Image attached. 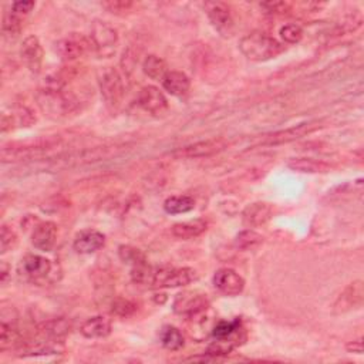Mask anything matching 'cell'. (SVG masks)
Returning a JSON list of instances; mask_svg holds the SVG:
<instances>
[{
    "label": "cell",
    "instance_id": "6da1fadb",
    "mask_svg": "<svg viewBox=\"0 0 364 364\" xmlns=\"http://www.w3.org/2000/svg\"><path fill=\"white\" fill-rule=\"evenodd\" d=\"M131 280L147 287H181L197 280L193 267H156L148 263L134 266Z\"/></svg>",
    "mask_w": 364,
    "mask_h": 364
},
{
    "label": "cell",
    "instance_id": "7a4b0ae2",
    "mask_svg": "<svg viewBox=\"0 0 364 364\" xmlns=\"http://www.w3.org/2000/svg\"><path fill=\"white\" fill-rule=\"evenodd\" d=\"M239 50L251 62H267L284 51V46L265 32H252L239 40Z\"/></svg>",
    "mask_w": 364,
    "mask_h": 364
},
{
    "label": "cell",
    "instance_id": "3957f363",
    "mask_svg": "<svg viewBox=\"0 0 364 364\" xmlns=\"http://www.w3.org/2000/svg\"><path fill=\"white\" fill-rule=\"evenodd\" d=\"M77 100L69 91L63 90H51L42 88L37 94V104L40 110L50 119H62L67 117L77 107Z\"/></svg>",
    "mask_w": 364,
    "mask_h": 364
},
{
    "label": "cell",
    "instance_id": "277c9868",
    "mask_svg": "<svg viewBox=\"0 0 364 364\" xmlns=\"http://www.w3.org/2000/svg\"><path fill=\"white\" fill-rule=\"evenodd\" d=\"M97 82L106 107L110 111H117L125 93L120 71L116 67H101L97 73Z\"/></svg>",
    "mask_w": 364,
    "mask_h": 364
},
{
    "label": "cell",
    "instance_id": "5b68a950",
    "mask_svg": "<svg viewBox=\"0 0 364 364\" xmlns=\"http://www.w3.org/2000/svg\"><path fill=\"white\" fill-rule=\"evenodd\" d=\"M90 40L93 50L100 57H111L119 45L117 30L103 21H95L91 25Z\"/></svg>",
    "mask_w": 364,
    "mask_h": 364
},
{
    "label": "cell",
    "instance_id": "8992f818",
    "mask_svg": "<svg viewBox=\"0 0 364 364\" xmlns=\"http://www.w3.org/2000/svg\"><path fill=\"white\" fill-rule=\"evenodd\" d=\"M91 49V40L82 33H70L56 43V53L64 62L79 60L90 53Z\"/></svg>",
    "mask_w": 364,
    "mask_h": 364
},
{
    "label": "cell",
    "instance_id": "52a82bcc",
    "mask_svg": "<svg viewBox=\"0 0 364 364\" xmlns=\"http://www.w3.org/2000/svg\"><path fill=\"white\" fill-rule=\"evenodd\" d=\"M209 309V300L205 293L198 291H185L175 296L172 303V311L180 316L194 317L197 315L205 313Z\"/></svg>",
    "mask_w": 364,
    "mask_h": 364
},
{
    "label": "cell",
    "instance_id": "ba28073f",
    "mask_svg": "<svg viewBox=\"0 0 364 364\" xmlns=\"http://www.w3.org/2000/svg\"><path fill=\"white\" fill-rule=\"evenodd\" d=\"M19 272L30 282H43L51 275L53 265L42 255L29 254L19 263Z\"/></svg>",
    "mask_w": 364,
    "mask_h": 364
},
{
    "label": "cell",
    "instance_id": "9c48e42d",
    "mask_svg": "<svg viewBox=\"0 0 364 364\" xmlns=\"http://www.w3.org/2000/svg\"><path fill=\"white\" fill-rule=\"evenodd\" d=\"M228 148V143L223 138H213L198 141L195 144H191L182 148H178L175 152H172V156L177 158H206L219 154Z\"/></svg>",
    "mask_w": 364,
    "mask_h": 364
},
{
    "label": "cell",
    "instance_id": "30bf717a",
    "mask_svg": "<svg viewBox=\"0 0 364 364\" xmlns=\"http://www.w3.org/2000/svg\"><path fill=\"white\" fill-rule=\"evenodd\" d=\"M321 128V123L319 121H311V123H303L291 128H286L282 131H276L269 136H265L260 140L262 145H280V144H287L296 141L299 138H303L306 136H309L311 132Z\"/></svg>",
    "mask_w": 364,
    "mask_h": 364
},
{
    "label": "cell",
    "instance_id": "8fae6325",
    "mask_svg": "<svg viewBox=\"0 0 364 364\" xmlns=\"http://www.w3.org/2000/svg\"><path fill=\"white\" fill-rule=\"evenodd\" d=\"M206 16L209 19L213 27L222 34L223 37H229L234 33V19L229 8L221 2H206L204 5Z\"/></svg>",
    "mask_w": 364,
    "mask_h": 364
},
{
    "label": "cell",
    "instance_id": "7c38bea8",
    "mask_svg": "<svg viewBox=\"0 0 364 364\" xmlns=\"http://www.w3.org/2000/svg\"><path fill=\"white\" fill-rule=\"evenodd\" d=\"M364 300V286L361 280H354L344 289L336 302L333 303V312L336 315L348 313L350 311L359 309Z\"/></svg>",
    "mask_w": 364,
    "mask_h": 364
},
{
    "label": "cell",
    "instance_id": "4fadbf2b",
    "mask_svg": "<svg viewBox=\"0 0 364 364\" xmlns=\"http://www.w3.org/2000/svg\"><path fill=\"white\" fill-rule=\"evenodd\" d=\"M137 103L144 111L152 114V116H161L168 110L167 97L156 86L143 87L137 95Z\"/></svg>",
    "mask_w": 364,
    "mask_h": 364
},
{
    "label": "cell",
    "instance_id": "5bb4252c",
    "mask_svg": "<svg viewBox=\"0 0 364 364\" xmlns=\"http://www.w3.org/2000/svg\"><path fill=\"white\" fill-rule=\"evenodd\" d=\"M214 284L225 296H238L245 289L243 278L229 267H222L214 275Z\"/></svg>",
    "mask_w": 364,
    "mask_h": 364
},
{
    "label": "cell",
    "instance_id": "9a60e30c",
    "mask_svg": "<svg viewBox=\"0 0 364 364\" xmlns=\"http://www.w3.org/2000/svg\"><path fill=\"white\" fill-rule=\"evenodd\" d=\"M21 56L25 66L34 74H37L42 69L43 63V47L40 45L39 37L32 34L27 36L22 43Z\"/></svg>",
    "mask_w": 364,
    "mask_h": 364
},
{
    "label": "cell",
    "instance_id": "2e32d148",
    "mask_svg": "<svg viewBox=\"0 0 364 364\" xmlns=\"http://www.w3.org/2000/svg\"><path fill=\"white\" fill-rule=\"evenodd\" d=\"M57 241V225L51 221L39 222L32 234V243L42 252H50Z\"/></svg>",
    "mask_w": 364,
    "mask_h": 364
},
{
    "label": "cell",
    "instance_id": "e0dca14e",
    "mask_svg": "<svg viewBox=\"0 0 364 364\" xmlns=\"http://www.w3.org/2000/svg\"><path fill=\"white\" fill-rule=\"evenodd\" d=\"M106 245V236L100 231L95 229H86L80 234L75 235L73 247L74 251L82 255H90L100 251V249Z\"/></svg>",
    "mask_w": 364,
    "mask_h": 364
},
{
    "label": "cell",
    "instance_id": "ac0fdd59",
    "mask_svg": "<svg viewBox=\"0 0 364 364\" xmlns=\"http://www.w3.org/2000/svg\"><path fill=\"white\" fill-rule=\"evenodd\" d=\"M274 209L266 202H255L247 205L242 213V222L247 228H256L272 218Z\"/></svg>",
    "mask_w": 364,
    "mask_h": 364
},
{
    "label": "cell",
    "instance_id": "d6986e66",
    "mask_svg": "<svg viewBox=\"0 0 364 364\" xmlns=\"http://www.w3.org/2000/svg\"><path fill=\"white\" fill-rule=\"evenodd\" d=\"M243 328H242V320L241 319H234V320H219L213 329V339L214 340H228L234 341L238 346L242 343L245 337L242 336Z\"/></svg>",
    "mask_w": 364,
    "mask_h": 364
},
{
    "label": "cell",
    "instance_id": "ffe728a7",
    "mask_svg": "<svg viewBox=\"0 0 364 364\" xmlns=\"http://www.w3.org/2000/svg\"><path fill=\"white\" fill-rule=\"evenodd\" d=\"M111 321L104 316H94L87 319L80 328V333L86 339H104L111 335Z\"/></svg>",
    "mask_w": 364,
    "mask_h": 364
},
{
    "label": "cell",
    "instance_id": "44dd1931",
    "mask_svg": "<svg viewBox=\"0 0 364 364\" xmlns=\"http://www.w3.org/2000/svg\"><path fill=\"white\" fill-rule=\"evenodd\" d=\"M161 83L164 90L168 91L171 95H175V97H182V95L189 91L191 87L188 75L182 71H168Z\"/></svg>",
    "mask_w": 364,
    "mask_h": 364
},
{
    "label": "cell",
    "instance_id": "7402d4cb",
    "mask_svg": "<svg viewBox=\"0 0 364 364\" xmlns=\"http://www.w3.org/2000/svg\"><path fill=\"white\" fill-rule=\"evenodd\" d=\"M208 228L204 219H193L186 222H180L172 226V235L182 241H191L201 236Z\"/></svg>",
    "mask_w": 364,
    "mask_h": 364
},
{
    "label": "cell",
    "instance_id": "603a6c76",
    "mask_svg": "<svg viewBox=\"0 0 364 364\" xmlns=\"http://www.w3.org/2000/svg\"><path fill=\"white\" fill-rule=\"evenodd\" d=\"M287 167L293 171L303 172V174H328L332 167L323 161H317L313 158H292L287 161Z\"/></svg>",
    "mask_w": 364,
    "mask_h": 364
},
{
    "label": "cell",
    "instance_id": "cb8c5ba5",
    "mask_svg": "<svg viewBox=\"0 0 364 364\" xmlns=\"http://www.w3.org/2000/svg\"><path fill=\"white\" fill-rule=\"evenodd\" d=\"M69 333H70V323L63 317L47 320L40 326V335L51 341L63 340Z\"/></svg>",
    "mask_w": 364,
    "mask_h": 364
},
{
    "label": "cell",
    "instance_id": "d4e9b609",
    "mask_svg": "<svg viewBox=\"0 0 364 364\" xmlns=\"http://www.w3.org/2000/svg\"><path fill=\"white\" fill-rule=\"evenodd\" d=\"M195 208V199L189 195H174L165 199L164 209L169 215H180L191 213Z\"/></svg>",
    "mask_w": 364,
    "mask_h": 364
},
{
    "label": "cell",
    "instance_id": "484cf974",
    "mask_svg": "<svg viewBox=\"0 0 364 364\" xmlns=\"http://www.w3.org/2000/svg\"><path fill=\"white\" fill-rule=\"evenodd\" d=\"M143 71L145 73V75H148L149 79L162 82V79L165 77L169 70L164 59H161V57L156 54H149L143 62Z\"/></svg>",
    "mask_w": 364,
    "mask_h": 364
},
{
    "label": "cell",
    "instance_id": "4316f807",
    "mask_svg": "<svg viewBox=\"0 0 364 364\" xmlns=\"http://www.w3.org/2000/svg\"><path fill=\"white\" fill-rule=\"evenodd\" d=\"M160 341L167 350L177 352L184 348V335L175 326H164L160 333Z\"/></svg>",
    "mask_w": 364,
    "mask_h": 364
},
{
    "label": "cell",
    "instance_id": "83f0119b",
    "mask_svg": "<svg viewBox=\"0 0 364 364\" xmlns=\"http://www.w3.org/2000/svg\"><path fill=\"white\" fill-rule=\"evenodd\" d=\"M263 238L254 229H245L239 232L235 238V247L239 251H251V249L258 247L262 243Z\"/></svg>",
    "mask_w": 364,
    "mask_h": 364
},
{
    "label": "cell",
    "instance_id": "f1b7e54d",
    "mask_svg": "<svg viewBox=\"0 0 364 364\" xmlns=\"http://www.w3.org/2000/svg\"><path fill=\"white\" fill-rule=\"evenodd\" d=\"M119 256L124 263H128L132 267L147 263V258H145L144 252L140 251V249H137V247L130 246V245H121L119 247Z\"/></svg>",
    "mask_w": 364,
    "mask_h": 364
},
{
    "label": "cell",
    "instance_id": "f546056e",
    "mask_svg": "<svg viewBox=\"0 0 364 364\" xmlns=\"http://www.w3.org/2000/svg\"><path fill=\"white\" fill-rule=\"evenodd\" d=\"M23 21L25 17H21L14 14L13 12H6L3 16V33L8 36H16L17 33H21L22 27H23Z\"/></svg>",
    "mask_w": 364,
    "mask_h": 364
},
{
    "label": "cell",
    "instance_id": "4dcf8cb0",
    "mask_svg": "<svg viewBox=\"0 0 364 364\" xmlns=\"http://www.w3.org/2000/svg\"><path fill=\"white\" fill-rule=\"evenodd\" d=\"M137 312V304L128 299H116L111 304V313L119 317H130Z\"/></svg>",
    "mask_w": 364,
    "mask_h": 364
},
{
    "label": "cell",
    "instance_id": "1f68e13d",
    "mask_svg": "<svg viewBox=\"0 0 364 364\" xmlns=\"http://www.w3.org/2000/svg\"><path fill=\"white\" fill-rule=\"evenodd\" d=\"M17 236L13 229L8 225L2 226V232H0V252L6 254L16 246Z\"/></svg>",
    "mask_w": 364,
    "mask_h": 364
},
{
    "label": "cell",
    "instance_id": "d6a6232c",
    "mask_svg": "<svg viewBox=\"0 0 364 364\" xmlns=\"http://www.w3.org/2000/svg\"><path fill=\"white\" fill-rule=\"evenodd\" d=\"M280 37L289 45L299 43L303 37V29L299 25H284L280 29Z\"/></svg>",
    "mask_w": 364,
    "mask_h": 364
},
{
    "label": "cell",
    "instance_id": "836d02e7",
    "mask_svg": "<svg viewBox=\"0 0 364 364\" xmlns=\"http://www.w3.org/2000/svg\"><path fill=\"white\" fill-rule=\"evenodd\" d=\"M101 6L111 13H119L128 12L134 6V3L128 2V0H108V2H103Z\"/></svg>",
    "mask_w": 364,
    "mask_h": 364
},
{
    "label": "cell",
    "instance_id": "e575fe53",
    "mask_svg": "<svg viewBox=\"0 0 364 364\" xmlns=\"http://www.w3.org/2000/svg\"><path fill=\"white\" fill-rule=\"evenodd\" d=\"M34 6H36L34 2H27V0H22V2H14L12 5L10 12H13L14 14L21 16V17H26L34 9Z\"/></svg>",
    "mask_w": 364,
    "mask_h": 364
},
{
    "label": "cell",
    "instance_id": "d590c367",
    "mask_svg": "<svg viewBox=\"0 0 364 364\" xmlns=\"http://www.w3.org/2000/svg\"><path fill=\"white\" fill-rule=\"evenodd\" d=\"M137 63V57L136 54H134L131 50H127L124 51V56H123V60H121V66H123V70L125 74H130L134 69V66H136Z\"/></svg>",
    "mask_w": 364,
    "mask_h": 364
},
{
    "label": "cell",
    "instance_id": "8d00e7d4",
    "mask_svg": "<svg viewBox=\"0 0 364 364\" xmlns=\"http://www.w3.org/2000/svg\"><path fill=\"white\" fill-rule=\"evenodd\" d=\"M260 6L269 13H283V12L289 10L291 8V5L286 2H266V3H262Z\"/></svg>",
    "mask_w": 364,
    "mask_h": 364
},
{
    "label": "cell",
    "instance_id": "74e56055",
    "mask_svg": "<svg viewBox=\"0 0 364 364\" xmlns=\"http://www.w3.org/2000/svg\"><path fill=\"white\" fill-rule=\"evenodd\" d=\"M348 350L350 352H356V353H361L363 352V343H361V339L348 344Z\"/></svg>",
    "mask_w": 364,
    "mask_h": 364
},
{
    "label": "cell",
    "instance_id": "f35d334b",
    "mask_svg": "<svg viewBox=\"0 0 364 364\" xmlns=\"http://www.w3.org/2000/svg\"><path fill=\"white\" fill-rule=\"evenodd\" d=\"M0 274H2L0 275V280H2V283H6L8 276H9V266L5 262L2 263V269H0Z\"/></svg>",
    "mask_w": 364,
    "mask_h": 364
}]
</instances>
